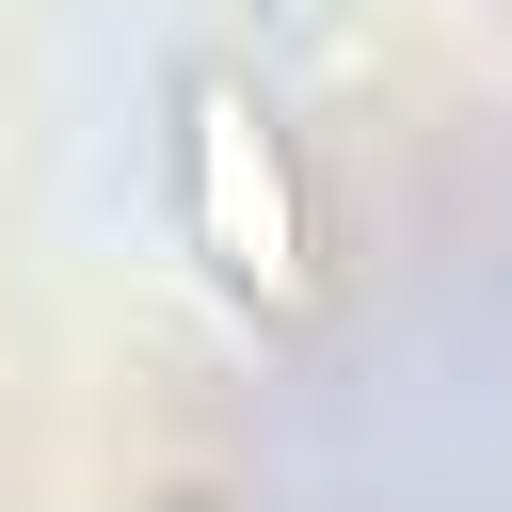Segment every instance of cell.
<instances>
[{"label": "cell", "mask_w": 512, "mask_h": 512, "mask_svg": "<svg viewBox=\"0 0 512 512\" xmlns=\"http://www.w3.org/2000/svg\"><path fill=\"white\" fill-rule=\"evenodd\" d=\"M208 208H224V240H256V272H272L288 224H272V176H240V128H224V112H208Z\"/></svg>", "instance_id": "cell-1"}]
</instances>
